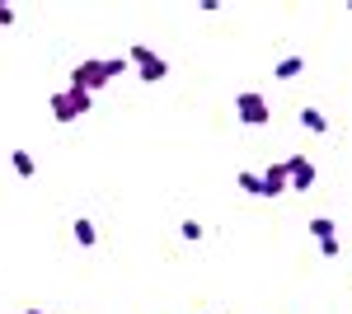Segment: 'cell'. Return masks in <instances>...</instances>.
Wrapping results in <instances>:
<instances>
[{"label":"cell","instance_id":"cell-7","mask_svg":"<svg viewBox=\"0 0 352 314\" xmlns=\"http://www.w3.org/2000/svg\"><path fill=\"white\" fill-rule=\"evenodd\" d=\"M10 164H14L19 179H33V174H38V159L28 155V150H10Z\"/></svg>","mask_w":352,"mask_h":314},{"label":"cell","instance_id":"cell-18","mask_svg":"<svg viewBox=\"0 0 352 314\" xmlns=\"http://www.w3.org/2000/svg\"><path fill=\"white\" fill-rule=\"evenodd\" d=\"M24 314H43V310H24Z\"/></svg>","mask_w":352,"mask_h":314},{"label":"cell","instance_id":"cell-14","mask_svg":"<svg viewBox=\"0 0 352 314\" xmlns=\"http://www.w3.org/2000/svg\"><path fill=\"white\" fill-rule=\"evenodd\" d=\"M179 235L188 239V244H197V239L207 235V230H202V221H184V225H179Z\"/></svg>","mask_w":352,"mask_h":314},{"label":"cell","instance_id":"cell-1","mask_svg":"<svg viewBox=\"0 0 352 314\" xmlns=\"http://www.w3.org/2000/svg\"><path fill=\"white\" fill-rule=\"evenodd\" d=\"M104 85H109L104 56H85V61H76V71H71V89H80V94H99Z\"/></svg>","mask_w":352,"mask_h":314},{"label":"cell","instance_id":"cell-2","mask_svg":"<svg viewBox=\"0 0 352 314\" xmlns=\"http://www.w3.org/2000/svg\"><path fill=\"white\" fill-rule=\"evenodd\" d=\"M94 108V94H80V89H66V94H52V117L61 127H71L76 117H85Z\"/></svg>","mask_w":352,"mask_h":314},{"label":"cell","instance_id":"cell-15","mask_svg":"<svg viewBox=\"0 0 352 314\" xmlns=\"http://www.w3.org/2000/svg\"><path fill=\"white\" fill-rule=\"evenodd\" d=\"M104 71H109V80H118L127 71V56H104Z\"/></svg>","mask_w":352,"mask_h":314},{"label":"cell","instance_id":"cell-17","mask_svg":"<svg viewBox=\"0 0 352 314\" xmlns=\"http://www.w3.org/2000/svg\"><path fill=\"white\" fill-rule=\"evenodd\" d=\"M0 24H14V5H5V0H0Z\"/></svg>","mask_w":352,"mask_h":314},{"label":"cell","instance_id":"cell-12","mask_svg":"<svg viewBox=\"0 0 352 314\" xmlns=\"http://www.w3.org/2000/svg\"><path fill=\"white\" fill-rule=\"evenodd\" d=\"M310 235L315 239H338V225H333L329 216H315V221H310Z\"/></svg>","mask_w":352,"mask_h":314},{"label":"cell","instance_id":"cell-16","mask_svg":"<svg viewBox=\"0 0 352 314\" xmlns=\"http://www.w3.org/2000/svg\"><path fill=\"white\" fill-rule=\"evenodd\" d=\"M320 254L324 258H338V239H320Z\"/></svg>","mask_w":352,"mask_h":314},{"label":"cell","instance_id":"cell-10","mask_svg":"<svg viewBox=\"0 0 352 314\" xmlns=\"http://www.w3.org/2000/svg\"><path fill=\"white\" fill-rule=\"evenodd\" d=\"M94 239H99V230H94V221H85V216H76V244H80V249H94Z\"/></svg>","mask_w":352,"mask_h":314},{"label":"cell","instance_id":"cell-13","mask_svg":"<svg viewBox=\"0 0 352 314\" xmlns=\"http://www.w3.org/2000/svg\"><path fill=\"white\" fill-rule=\"evenodd\" d=\"M151 56H155V52H151V47H146V43H136L132 52H127V66H136V71H141V66H146V61H151Z\"/></svg>","mask_w":352,"mask_h":314},{"label":"cell","instance_id":"cell-9","mask_svg":"<svg viewBox=\"0 0 352 314\" xmlns=\"http://www.w3.org/2000/svg\"><path fill=\"white\" fill-rule=\"evenodd\" d=\"M240 192H249V197H263V174H254V169H240Z\"/></svg>","mask_w":352,"mask_h":314},{"label":"cell","instance_id":"cell-3","mask_svg":"<svg viewBox=\"0 0 352 314\" xmlns=\"http://www.w3.org/2000/svg\"><path fill=\"white\" fill-rule=\"evenodd\" d=\"M235 117H240L244 127H268V104H263V94H254V89H244L235 94Z\"/></svg>","mask_w":352,"mask_h":314},{"label":"cell","instance_id":"cell-11","mask_svg":"<svg viewBox=\"0 0 352 314\" xmlns=\"http://www.w3.org/2000/svg\"><path fill=\"white\" fill-rule=\"evenodd\" d=\"M300 71H305V56H287V61H277L272 76H277V80H296Z\"/></svg>","mask_w":352,"mask_h":314},{"label":"cell","instance_id":"cell-8","mask_svg":"<svg viewBox=\"0 0 352 314\" xmlns=\"http://www.w3.org/2000/svg\"><path fill=\"white\" fill-rule=\"evenodd\" d=\"M300 127H305V131H315V136H324L329 122H324V113H320V108H300Z\"/></svg>","mask_w":352,"mask_h":314},{"label":"cell","instance_id":"cell-4","mask_svg":"<svg viewBox=\"0 0 352 314\" xmlns=\"http://www.w3.org/2000/svg\"><path fill=\"white\" fill-rule=\"evenodd\" d=\"M282 164H287V188L292 192H310L315 188V164L305 155H292V159H282Z\"/></svg>","mask_w":352,"mask_h":314},{"label":"cell","instance_id":"cell-5","mask_svg":"<svg viewBox=\"0 0 352 314\" xmlns=\"http://www.w3.org/2000/svg\"><path fill=\"white\" fill-rule=\"evenodd\" d=\"M287 192V164H268L263 169V197H277Z\"/></svg>","mask_w":352,"mask_h":314},{"label":"cell","instance_id":"cell-6","mask_svg":"<svg viewBox=\"0 0 352 314\" xmlns=\"http://www.w3.org/2000/svg\"><path fill=\"white\" fill-rule=\"evenodd\" d=\"M164 76H169V61H164V56H151V61L141 66V80H146V85H160Z\"/></svg>","mask_w":352,"mask_h":314}]
</instances>
